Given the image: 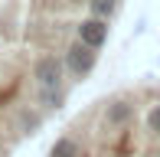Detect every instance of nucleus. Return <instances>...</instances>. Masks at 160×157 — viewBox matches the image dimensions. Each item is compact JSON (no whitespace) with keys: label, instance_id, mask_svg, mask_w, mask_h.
<instances>
[{"label":"nucleus","instance_id":"nucleus-1","mask_svg":"<svg viewBox=\"0 0 160 157\" xmlns=\"http://www.w3.org/2000/svg\"><path fill=\"white\" fill-rule=\"evenodd\" d=\"M62 62H65V75L88 78L92 72H95V66H98V49H92L88 43H82L75 36L69 46L62 49Z\"/></svg>","mask_w":160,"mask_h":157},{"label":"nucleus","instance_id":"nucleus-2","mask_svg":"<svg viewBox=\"0 0 160 157\" xmlns=\"http://www.w3.org/2000/svg\"><path fill=\"white\" fill-rule=\"evenodd\" d=\"M75 36L82 39V43H88L92 49H98V53H101V49L108 46V36H111V20L95 17V13L85 10V17L75 20Z\"/></svg>","mask_w":160,"mask_h":157},{"label":"nucleus","instance_id":"nucleus-3","mask_svg":"<svg viewBox=\"0 0 160 157\" xmlns=\"http://www.w3.org/2000/svg\"><path fill=\"white\" fill-rule=\"evenodd\" d=\"M30 75H33L36 89H59L62 78H65V62H62V56H56V53L39 56V59L33 62Z\"/></svg>","mask_w":160,"mask_h":157},{"label":"nucleus","instance_id":"nucleus-4","mask_svg":"<svg viewBox=\"0 0 160 157\" xmlns=\"http://www.w3.org/2000/svg\"><path fill=\"white\" fill-rule=\"evenodd\" d=\"M134 115H137V105L128 102V98H118V102L105 105V124L108 128H124L134 121Z\"/></svg>","mask_w":160,"mask_h":157},{"label":"nucleus","instance_id":"nucleus-5","mask_svg":"<svg viewBox=\"0 0 160 157\" xmlns=\"http://www.w3.org/2000/svg\"><path fill=\"white\" fill-rule=\"evenodd\" d=\"M49 157H82V144H78L72 134H62V138L52 141L49 147Z\"/></svg>","mask_w":160,"mask_h":157},{"label":"nucleus","instance_id":"nucleus-6","mask_svg":"<svg viewBox=\"0 0 160 157\" xmlns=\"http://www.w3.org/2000/svg\"><path fill=\"white\" fill-rule=\"evenodd\" d=\"M36 102H39L46 111H59L65 105V89L62 85L59 89H36Z\"/></svg>","mask_w":160,"mask_h":157},{"label":"nucleus","instance_id":"nucleus-7","mask_svg":"<svg viewBox=\"0 0 160 157\" xmlns=\"http://www.w3.org/2000/svg\"><path fill=\"white\" fill-rule=\"evenodd\" d=\"M17 121H20V131H23V134H36V131H39V124H42V118L36 115V111H30V108L20 111Z\"/></svg>","mask_w":160,"mask_h":157},{"label":"nucleus","instance_id":"nucleus-8","mask_svg":"<svg viewBox=\"0 0 160 157\" xmlns=\"http://www.w3.org/2000/svg\"><path fill=\"white\" fill-rule=\"evenodd\" d=\"M144 128H147L150 134H157V138H160V102L147 108V115H144Z\"/></svg>","mask_w":160,"mask_h":157},{"label":"nucleus","instance_id":"nucleus-9","mask_svg":"<svg viewBox=\"0 0 160 157\" xmlns=\"http://www.w3.org/2000/svg\"><path fill=\"white\" fill-rule=\"evenodd\" d=\"M154 157H160V151H157V154H154Z\"/></svg>","mask_w":160,"mask_h":157}]
</instances>
